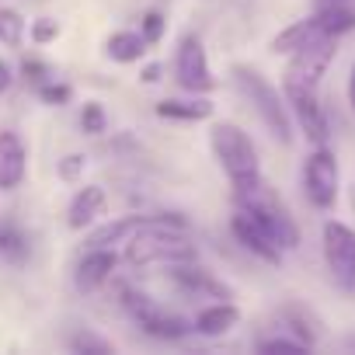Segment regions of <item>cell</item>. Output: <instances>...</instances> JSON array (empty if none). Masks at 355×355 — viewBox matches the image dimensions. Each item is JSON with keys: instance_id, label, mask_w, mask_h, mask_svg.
<instances>
[{"instance_id": "6da1fadb", "label": "cell", "mask_w": 355, "mask_h": 355, "mask_svg": "<svg viewBox=\"0 0 355 355\" xmlns=\"http://www.w3.org/2000/svg\"><path fill=\"white\" fill-rule=\"evenodd\" d=\"M230 77H234V84H237V91L251 101V108L258 112V119H261V125L272 132V139L279 143V146H293V139H296V122H293V112H289V105H286V94H282V87H275L261 70H254V67H248V63H234L230 67Z\"/></svg>"}, {"instance_id": "7a4b0ae2", "label": "cell", "mask_w": 355, "mask_h": 355, "mask_svg": "<svg viewBox=\"0 0 355 355\" xmlns=\"http://www.w3.org/2000/svg\"><path fill=\"white\" fill-rule=\"evenodd\" d=\"M209 150L216 157V164L223 167L227 182L234 192H244L251 185L261 182V160H258V146L254 139L237 125V122H213L209 125Z\"/></svg>"}, {"instance_id": "3957f363", "label": "cell", "mask_w": 355, "mask_h": 355, "mask_svg": "<svg viewBox=\"0 0 355 355\" xmlns=\"http://www.w3.org/2000/svg\"><path fill=\"white\" fill-rule=\"evenodd\" d=\"M234 202L244 206L248 213H254V216L265 223V230L275 237V244H279L282 251H296V248H300V223L293 220L289 206L282 202V196L265 182V178H261L258 185L244 189V192H234Z\"/></svg>"}, {"instance_id": "277c9868", "label": "cell", "mask_w": 355, "mask_h": 355, "mask_svg": "<svg viewBox=\"0 0 355 355\" xmlns=\"http://www.w3.org/2000/svg\"><path fill=\"white\" fill-rule=\"evenodd\" d=\"M125 261L132 268H150V265H182V261H199V248L192 244L189 234L174 230H139L136 237L125 241Z\"/></svg>"}, {"instance_id": "5b68a950", "label": "cell", "mask_w": 355, "mask_h": 355, "mask_svg": "<svg viewBox=\"0 0 355 355\" xmlns=\"http://www.w3.org/2000/svg\"><path fill=\"white\" fill-rule=\"evenodd\" d=\"M122 310L136 320V327L157 341H182L189 334H196V324L182 313H174L167 306H160L150 293H139V289H122Z\"/></svg>"}, {"instance_id": "8992f818", "label": "cell", "mask_w": 355, "mask_h": 355, "mask_svg": "<svg viewBox=\"0 0 355 355\" xmlns=\"http://www.w3.org/2000/svg\"><path fill=\"white\" fill-rule=\"evenodd\" d=\"M174 80L182 91L189 94H213L220 87L213 67H209V53H206V42L196 35V32H185L178 39V49H174Z\"/></svg>"}, {"instance_id": "52a82bcc", "label": "cell", "mask_w": 355, "mask_h": 355, "mask_svg": "<svg viewBox=\"0 0 355 355\" xmlns=\"http://www.w3.org/2000/svg\"><path fill=\"white\" fill-rule=\"evenodd\" d=\"M341 192V171L338 157L327 143L313 146V153L303 160V196L310 199L313 209H334Z\"/></svg>"}, {"instance_id": "ba28073f", "label": "cell", "mask_w": 355, "mask_h": 355, "mask_svg": "<svg viewBox=\"0 0 355 355\" xmlns=\"http://www.w3.org/2000/svg\"><path fill=\"white\" fill-rule=\"evenodd\" d=\"M320 244H324V261L334 286L345 293H355V230L341 220H327Z\"/></svg>"}, {"instance_id": "9c48e42d", "label": "cell", "mask_w": 355, "mask_h": 355, "mask_svg": "<svg viewBox=\"0 0 355 355\" xmlns=\"http://www.w3.org/2000/svg\"><path fill=\"white\" fill-rule=\"evenodd\" d=\"M282 94H286V105L293 112V122L296 129L313 143H327V115H324V105L317 98V87L310 84H300V80H282Z\"/></svg>"}, {"instance_id": "30bf717a", "label": "cell", "mask_w": 355, "mask_h": 355, "mask_svg": "<svg viewBox=\"0 0 355 355\" xmlns=\"http://www.w3.org/2000/svg\"><path fill=\"white\" fill-rule=\"evenodd\" d=\"M230 234H234V241L244 248V251H251L254 258H261L265 265H282V248L275 244V237L265 230V223L254 216V213H248L244 206H237L234 202V216H230Z\"/></svg>"}, {"instance_id": "8fae6325", "label": "cell", "mask_w": 355, "mask_h": 355, "mask_svg": "<svg viewBox=\"0 0 355 355\" xmlns=\"http://www.w3.org/2000/svg\"><path fill=\"white\" fill-rule=\"evenodd\" d=\"M334 56H338V39H320V42H313V46H306V49L289 56L282 80H300V84L320 87V80L331 70Z\"/></svg>"}, {"instance_id": "7c38bea8", "label": "cell", "mask_w": 355, "mask_h": 355, "mask_svg": "<svg viewBox=\"0 0 355 355\" xmlns=\"http://www.w3.org/2000/svg\"><path fill=\"white\" fill-rule=\"evenodd\" d=\"M115 268H119V254L115 248H84L77 268H73V286L77 293L91 296L98 289H105L112 279H115Z\"/></svg>"}, {"instance_id": "4fadbf2b", "label": "cell", "mask_w": 355, "mask_h": 355, "mask_svg": "<svg viewBox=\"0 0 355 355\" xmlns=\"http://www.w3.org/2000/svg\"><path fill=\"white\" fill-rule=\"evenodd\" d=\"M28 143L15 129H0V192L11 196L28 178Z\"/></svg>"}, {"instance_id": "5bb4252c", "label": "cell", "mask_w": 355, "mask_h": 355, "mask_svg": "<svg viewBox=\"0 0 355 355\" xmlns=\"http://www.w3.org/2000/svg\"><path fill=\"white\" fill-rule=\"evenodd\" d=\"M108 216V192L101 185H80L67 206V227L84 234Z\"/></svg>"}, {"instance_id": "9a60e30c", "label": "cell", "mask_w": 355, "mask_h": 355, "mask_svg": "<svg viewBox=\"0 0 355 355\" xmlns=\"http://www.w3.org/2000/svg\"><path fill=\"white\" fill-rule=\"evenodd\" d=\"M171 279L178 289H185L192 296H206V300H230V289L199 261H182V265H171Z\"/></svg>"}, {"instance_id": "2e32d148", "label": "cell", "mask_w": 355, "mask_h": 355, "mask_svg": "<svg viewBox=\"0 0 355 355\" xmlns=\"http://www.w3.org/2000/svg\"><path fill=\"white\" fill-rule=\"evenodd\" d=\"M320 39H331V35L324 32V25H320V18H317V11H313L310 18H300V21L286 25V28L272 39V53H275V56H293V53H300V49H306V46H313V42H320Z\"/></svg>"}, {"instance_id": "e0dca14e", "label": "cell", "mask_w": 355, "mask_h": 355, "mask_svg": "<svg viewBox=\"0 0 355 355\" xmlns=\"http://www.w3.org/2000/svg\"><path fill=\"white\" fill-rule=\"evenodd\" d=\"M192 324H196V334L199 338H223V334H230L241 324V306L230 303V300H216V303L202 306L192 317Z\"/></svg>"}, {"instance_id": "ac0fdd59", "label": "cell", "mask_w": 355, "mask_h": 355, "mask_svg": "<svg viewBox=\"0 0 355 355\" xmlns=\"http://www.w3.org/2000/svg\"><path fill=\"white\" fill-rule=\"evenodd\" d=\"M153 112L167 122H209L216 105L206 94H189V98H164V101H157Z\"/></svg>"}, {"instance_id": "d6986e66", "label": "cell", "mask_w": 355, "mask_h": 355, "mask_svg": "<svg viewBox=\"0 0 355 355\" xmlns=\"http://www.w3.org/2000/svg\"><path fill=\"white\" fill-rule=\"evenodd\" d=\"M146 49H150V42L143 39L139 28H119V32H112V35L105 39V56H108L112 63H119V67L139 63V60L146 56Z\"/></svg>"}, {"instance_id": "ffe728a7", "label": "cell", "mask_w": 355, "mask_h": 355, "mask_svg": "<svg viewBox=\"0 0 355 355\" xmlns=\"http://www.w3.org/2000/svg\"><path fill=\"white\" fill-rule=\"evenodd\" d=\"M25 35H28L25 15L18 8L0 4V46H4V49H21L25 46Z\"/></svg>"}, {"instance_id": "44dd1931", "label": "cell", "mask_w": 355, "mask_h": 355, "mask_svg": "<svg viewBox=\"0 0 355 355\" xmlns=\"http://www.w3.org/2000/svg\"><path fill=\"white\" fill-rule=\"evenodd\" d=\"M0 258H8L15 265L28 258V234L18 223H0Z\"/></svg>"}, {"instance_id": "7402d4cb", "label": "cell", "mask_w": 355, "mask_h": 355, "mask_svg": "<svg viewBox=\"0 0 355 355\" xmlns=\"http://www.w3.org/2000/svg\"><path fill=\"white\" fill-rule=\"evenodd\" d=\"M80 129L87 136H105L108 132V112H105L101 101H84V108H80Z\"/></svg>"}, {"instance_id": "603a6c76", "label": "cell", "mask_w": 355, "mask_h": 355, "mask_svg": "<svg viewBox=\"0 0 355 355\" xmlns=\"http://www.w3.org/2000/svg\"><path fill=\"white\" fill-rule=\"evenodd\" d=\"M35 91H39V101H42V105H53V108H63V105L73 101V87L63 84V80H56V77H49V80L39 84Z\"/></svg>"}, {"instance_id": "cb8c5ba5", "label": "cell", "mask_w": 355, "mask_h": 355, "mask_svg": "<svg viewBox=\"0 0 355 355\" xmlns=\"http://www.w3.org/2000/svg\"><path fill=\"white\" fill-rule=\"evenodd\" d=\"M84 171H87V153H67V157L56 164V178H60L63 185L84 182Z\"/></svg>"}, {"instance_id": "d4e9b609", "label": "cell", "mask_w": 355, "mask_h": 355, "mask_svg": "<svg viewBox=\"0 0 355 355\" xmlns=\"http://www.w3.org/2000/svg\"><path fill=\"white\" fill-rule=\"evenodd\" d=\"M282 320H286V331L293 334V338H300L306 348L313 345V327H310V320H306V313L300 310V306H289V310H282Z\"/></svg>"}, {"instance_id": "484cf974", "label": "cell", "mask_w": 355, "mask_h": 355, "mask_svg": "<svg viewBox=\"0 0 355 355\" xmlns=\"http://www.w3.org/2000/svg\"><path fill=\"white\" fill-rule=\"evenodd\" d=\"M60 21L56 18H35V21H28V42L32 46H49V42H56L60 39Z\"/></svg>"}, {"instance_id": "4316f807", "label": "cell", "mask_w": 355, "mask_h": 355, "mask_svg": "<svg viewBox=\"0 0 355 355\" xmlns=\"http://www.w3.org/2000/svg\"><path fill=\"white\" fill-rule=\"evenodd\" d=\"M139 32H143V39H146L150 46H160L164 35H167V18H164V11H146V15L139 18Z\"/></svg>"}, {"instance_id": "83f0119b", "label": "cell", "mask_w": 355, "mask_h": 355, "mask_svg": "<svg viewBox=\"0 0 355 355\" xmlns=\"http://www.w3.org/2000/svg\"><path fill=\"white\" fill-rule=\"evenodd\" d=\"M18 73H21V80H28V84H46L49 77H53V70H49V63H42L39 56H25L21 60V67H18Z\"/></svg>"}, {"instance_id": "f1b7e54d", "label": "cell", "mask_w": 355, "mask_h": 355, "mask_svg": "<svg viewBox=\"0 0 355 355\" xmlns=\"http://www.w3.org/2000/svg\"><path fill=\"white\" fill-rule=\"evenodd\" d=\"M70 348L73 352H112V341H105L91 331H80L77 338H70Z\"/></svg>"}, {"instance_id": "f546056e", "label": "cell", "mask_w": 355, "mask_h": 355, "mask_svg": "<svg viewBox=\"0 0 355 355\" xmlns=\"http://www.w3.org/2000/svg\"><path fill=\"white\" fill-rule=\"evenodd\" d=\"M258 352H306V345H303L300 338H286V334H279V338H265V341H258Z\"/></svg>"}, {"instance_id": "4dcf8cb0", "label": "cell", "mask_w": 355, "mask_h": 355, "mask_svg": "<svg viewBox=\"0 0 355 355\" xmlns=\"http://www.w3.org/2000/svg\"><path fill=\"white\" fill-rule=\"evenodd\" d=\"M15 80H18V70H15L4 56H0V94H8V91L15 87Z\"/></svg>"}, {"instance_id": "1f68e13d", "label": "cell", "mask_w": 355, "mask_h": 355, "mask_svg": "<svg viewBox=\"0 0 355 355\" xmlns=\"http://www.w3.org/2000/svg\"><path fill=\"white\" fill-rule=\"evenodd\" d=\"M160 77H164V67H160V63H146V67L139 70V80H143V84H160Z\"/></svg>"}, {"instance_id": "d6a6232c", "label": "cell", "mask_w": 355, "mask_h": 355, "mask_svg": "<svg viewBox=\"0 0 355 355\" xmlns=\"http://www.w3.org/2000/svg\"><path fill=\"white\" fill-rule=\"evenodd\" d=\"M348 105L355 112V67H352V77H348Z\"/></svg>"}, {"instance_id": "836d02e7", "label": "cell", "mask_w": 355, "mask_h": 355, "mask_svg": "<svg viewBox=\"0 0 355 355\" xmlns=\"http://www.w3.org/2000/svg\"><path fill=\"white\" fill-rule=\"evenodd\" d=\"M327 4H352V0H317V8H327Z\"/></svg>"}]
</instances>
